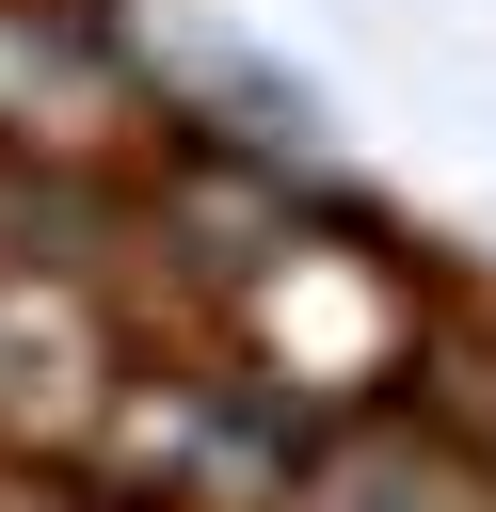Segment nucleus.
I'll return each mask as SVG.
<instances>
[{"mask_svg":"<svg viewBox=\"0 0 496 512\" xmlns=\"http://www.w3.org/2000/svg\"><path fill=\"white\" fill-rule=\"evenodd\" d=\"M224 304H240V352L272 384H304V400H352V384L400 368V288L368 256H336V240H256Z\"/></svg>","mask_w":496,"mask_h":512,"instance_id":"obj_1","label":"nucleus"},{"mask_svg":"<svg viewBox=\"0 0 496 512\" xmlns=\"http://www.w3.org/2000/svg\"><path fill=\"white\" fill-rule=\"evenodd\" d=\"M96 400H112V368H96V320H80V288H0V432H96Z\"/></svg>","mask_w":496,"mask_h":512,"instance_id":"obj_2","label":"nucleus"}]
</instances>
